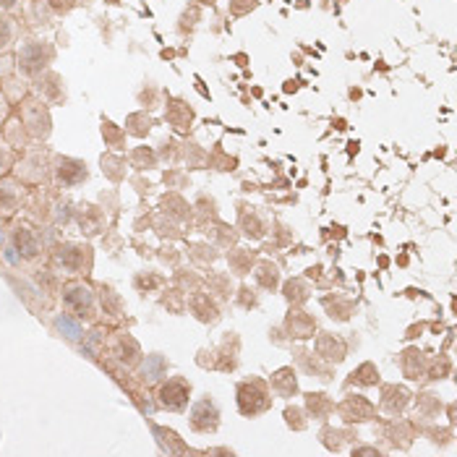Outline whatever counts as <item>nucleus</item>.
<instances>
[{"label":"nucleus","instance_id":"f257e3e1","mask_svg":"<svg viewBox=\"0 0 457 457\" xmlns=\"http://www.w3.org/2000/svg\"><path fill=\"white\" fill-rule=\"evenodd\" d=\"M238 413L243 418H256L272 408V387L262 376H251L236 384Z\"/></svg>","mask_w":457,"mask_h":457},{"label":"nucleus","instance_id":"f03ea898","mask_svg":"<svg viewBox=\"0 0 457 457\" xmlns=\"http://www.w3.org/2000/svg\"><path fill=\"white\" fill-rule=\"evenodd\" d=\"M55 55L53 45L45 40H24L16 55V69L24 76H40Z\"/></svg>","mask_w":457,"mask_h":457},{"label":"nucleus","instance_id":"7ed1b4c3","mask_svg":"<svg viewBox=\"0 0 457 457\" xmlns=\"http://www.w3.org/2000/svg\"><path fill=\"white\" fill-rule=\"evenodd\" d=\"M191 402V382L183 376H167L157 387V405L170 413H183Z\"/></svg>","mask_w":457,"mask_h":457},{"label":"nucleus","instance_id":"20e7f679","mask_svg":"<svg viewBox=\"0 0 457 457\" xmlns=\"http://www.w3.org/2000/svg\"><path fill=\"white\" fill-rule=\"evenodd\" d=\"M21 125L27 128L32 139H47L53 131V121H50V110L40 97H29L21 102Z\"/></svg>","mask_w":457,"mask_h":457},{"label":"nucleus","instance_id":"39448f33","mask_svg":"<svg viewBox=\"0 0 457 457\" xmlns=\"http://www.w3.org/2000/svg\"><path fill=\"white\" fill-rule=\"evenodd\" d=\"M63 306L71 314L82 319H95V311H97V301H95L92 288L86 282H79V280L63 285Z\"/></svg>","mask_w":457,"mask_h":457},{"label":"nucleus","instance_id":"423d86ee","mask_svg":"<svg viewBox=\"0 0 457 457\" xmlns=\"http://www.w3.org/2000/svg\"><path fill=\"white\" fill-rule=\"evenodd\" d=\"M188 426L196 434H214L220 429V408L214 405V400L204 395L196 402H191V410H188Z\"/></svg>","mask_w":457,"mask_h":457},{"label":"nucleus","instance_id":"0eeeda50","mask_svg":"<svg viewBox=\"0 0 457 457\" xmlns=\"http://www.w3.org/2000/svg\"><path fill=\"white\" fill-rule=\"evenodd\" d=\"M55 264L71 275L89 272L92 269V249L86 243H63L55 251Z\"/></svg>","mask_w":457,"mask_h":457},{"label":"nucleus","instance_id":"6e6552de","mask_svg":"<svg viewBox=\"0 0 457 457\" xmlns=\"http://www.w3.org/2000/svg\"><path fill=\"white\" fill-rule=\"evenodd\" d=\"M334 410L345 423H366L376 418V405L363 395H345L334 405Z\"/></svg>","mask_w":457,"mask_h":457},{"label":"nucleus","instance_id":"1a4fd4ad","mask_svg":"<svg viewBox=\"0 0 457 457\" xmlns=\"http://www.w3.org/2000/svg\"><path fill=\"white\" fill-rule=\"evenodd\" d=\"M314 353H317L324 363L337 366V363H343V360L347 358V345L340 334L319 332V334H314Z\"/></svg>","mask_w":457,"mask_h":457},{"label":"nucleus","instance_id":"9d476101","mask_svg":"<svg viewBox=\"0 0 457 457\" xmlns=\"http://www.w3.org/2000/svg\"><path fill=\"white\" fill-rule=\"evenodd\" d=\"M293 360H295V366H298L306 376H314L319 382H332L334 366H330V363H324L319 356H314V350L298 345L293 350Z\"/></svg>","mask_w":457,"mask_h":457},{"label":"nucleus","instance_id":"9b49d317","mask_svg":"<svg viewBox=\"0 0 457 457\" xmlns=\"http://www.w3.org/2000/svg\"><path fill=\"white\" fill-rule=\"evenodd\" d=\"M382 384V382H379ZM413 402V392L405 384H382V395H379V408L387 416H402L408 410V405Z\"/></svg>","mask_w":457,"mask_h":457},{"label":"nucleus","instance_id":"f8f14e48","mask_svg":"<svg viewBox=\"0 0 457 457\" xmlns=\"http://www.w3.org/2000/svg\"><path fill=\"white\" fill-rule=\"evenodd\" d=\"M186 308H188V311L194 314L196 321H201V324H217V321H220V306H217V301L204 291L188 293Z\"/></svg>","mask_w":457,"mask_h":457},{"label":"nucleus","instance_id":"ddd939ff","mask_svg":"<svg viewBox=\"0 0 457 457\" xmlns=\"http://www.w3.org/2000/svg\"><path fill=\"white\" fill-rule=\"evenodd\" d=\"M282 327H285V332H288L291 340L304 343V340H311L317 334V319L311 317V314H306L304 308H291Z\"/></svg>","mask_w":457,"mask_h":457},{"label":"nucleus","instance_id":"4468645a","mask_svg":"<svg viewBox=\"0 0 457 457\" xmlns=\"http://www.w3.org/2000/svg\"><path fill=\"white\" fill-rule=\"evenodd\" d=\"M37 97L45 102V105H58V102H66V82L53 73V71H42L37 76Z\"/></svg>","mask_w":457,"mask_h":457},{"label":"nucleus","instance_id":"2eb2a0df","mask_svg":"<svg viewBox=\"0 0 457 457\" xmlns=\"http://www.w3.org/2000/svg\"><path fill=\"white\" fill-rule=\"evenodd\" d=\"M238 230L249 240H264L269 233V225L254 207H240L238 209Z\"/></svg>","mask_w":457,"mask_h":457},{"label":"nucleus","instance_id":"dca6fc26","mask_svg":"<svg viewBox=\"0 0 457 457\" xmlns=\"http://www.w3.org/2000/svg\"><path fill=\"white\" fill-rule=\"evenodd\" d=\"M397 366L405 379L418 382V379H426V369H429V358L423 356V350L418 347H405L400 356H397Z\"/></svg>","mask_w":457,"mask_h":457},{"label":"nucleus","instance_id":"f3484780","mask_svg":"<svg viewBox=\"0 0 457 457\" xmlns=\"http://www.w3.org/2000/svg\"><path fill=\"white\" fill-rule=\"evenodd\" d=\"M86 165L82 160H73V157H58L55 160V178L60 186H79L86 180Z\"/></svg>","mask_w":457,"mask_h":457},{"label":"nucleus","instance_id":"a211bd4d","mask_svg":"<svg viewBox=\"0 0 457 457\" xmlns=\"http://www.w3.org/2000/svg\"><path fill=\"white\" fill-rule=\"evenodd\" d=\"M384 434V439H387L392 447H397V449H410V444L416 439V426L410 423V421H402V418L395 416V421H389L387 426L382 429Z\"/></svg>","mask_w":457,"mask_h":457},{"label":"nucleus","instance_id":"6ab92c4d","mask_svg":"<svg viewBox=\"0 0 457 457\" xmlns=\"http://www.w3.org/2000/svg\"><path fill=\"white\" fill-rule=\"evenodd\" d=\"M251 277H254V285L262 288L267 293H275L282 282V275H280V267L272 264L269 259H256L254 269H251Z\"/></svg>","mask_w":457,"mask_h":457},{"label":"nucleus","instance_id":"aec40b11","mask_svg":"<svg viewBox=\"0 0 457 457\" xmlns=\"http://www.w3.org/2000/svg\"><path fill=\"white\" fill-rule=\"evenodd\" d=\"M112 356L123 363L125 369H134V366H139L141 363V347L139 343L131 337L128 332H121L115 337V343H112Z\"/></svg>","mask_w":457,"mask_h":457},{"label":"nucleus","instance_id":"412c9836","mask_svg":"<svg viewBox=\"0 0 457 457\" xmlns=\"http://www.w3.org/2000/svg\"><path fill=\"white\" fill-rule=\"evenodd\" d=\"M194 118H196V112L191 105H186L183 99H170L167 102V108H165V121L175 131H180V134H186L191 125H194Z\"/></svg>","mask_w":457,"mask_h":457},{"label":"nucleus","instance_id":"4be33fe9","mask_svg":"<svg viewBox=\"0 0 457 457\" xmlns=\"http://www.w3.org/2000/svg\"><path fill=\"white\" fill-rule=\"evenodd\" d=\"M269 387L277 397H295L298 395V371L293 366H282L269 376Z\"/></svg>","mask_w":457,"mask_h":457},{"label":"nucleus","instance_id":"5701e85b","mask_svg":"<svg viewBox=\"0 0 457 457\" xmlns=\"http://www.w3.org/2000/svg\"><path fill=\"white\" fill-rule=\"evenodd\" d=\"M382 382V376H379V369H376V363L371 360H363L360 366H356L345 379V389H353V387H376Z\"/></svg>","mask_w":457,"mask_h":457},{"label":"nucleus","instance_id":"b1692460","mask_svg":"<svg viewBox=\"0 0 457 457\" xmlns=\"http://www.w3.org/2000/svg\"><path fill=\"white\" fill-rule=\"evenodd\" d=\"M11 240H14V249L18 251L21 259H37L40 256V243H37L34 233L29 227H24V225H16L14 233H11Z\"/></svg>","mask_w":457,"mask_h":457},{"label":"nucleus","instance_id":"393cba45","mask_svg":"<svg viewBox=\"0 0 457 457\" xmlns=\"http://www.w3.org/2000/svg\"><path fill=\"white\" fill-rule=\"evenodd\" d=\"M160 209L165 212L170 220H175V222H188L191 217H194L191 204H188L180 194H165L162 196V201H160Z\"/></svg>","mask_w":457,"mask_h":457},{"label":"nucleus","instance_id":"a878e982","mask_svg":"<svg viewBox=\"0 0 457 457\" xmlns=\"http://www.w3.org/2000/svg\"><path fill=\"white\" fill-rule=\"evenodd\" d=\"M165 374H167V358L162 353H149L147 358H141V369H139L141 382L154 384V382H160Z\"/></svg>","mask_w":457,"mask_h":457},{"label":"nucleus","instance_id":"bb28decb","mask_svg":"<svg viewBox=\"0 0 457 457\" xmlns=\"http://www.w3.org/2000/svg\"><path fill=\"white\" fill-rule=\"evenodd\" d=\"M334 410V400L327 392H308L306 395V413L317 421H327Z\"/></svg>","mask_w":457,"mask_h":457},{"label":"nucleus","instance_id":"cd10ccee","mask_svg":"<svg viewBox=\"0 0 457 457\" xmlns=\"http://www.w3.org/2000/svg\"><path fill=\"white\" fill-rule=\"evenodd\" d=\"M254 264H256V251L236 249V246H233V251L227 254V267H230V275H236V277H246V275H251Z\"/></svg>","mask_w":457,"mask_h":457},{"label":"nucleus","instance_id":"c85d7f7f","mask_svg":"<svg viewBox=\"0 0 457 457\" xmlns=\"http://www.w3.org/2000/svg\"><path fill=\"white\" fill-rule=\"evenodd\" d=\"M321 306H324L327 317L334 319V321H347L356 314V301L343 298V295H327V298H321Z\"/></svg>","mask_w":457,"mask_h":457},{"label":"nucleus","instance_id":"c756f323","mask_svg":"<svg viewBox=\"0 0 457 457\" xmlns=\"http://www.w3.org/2000/svg\"><path fill=\"white\" fill-rule=\"evenodd\" d=\"M154 436H157V444L165 449L167 455H188L191 452V447L180 439L178 434L173 429H165V426H152Z\"/></svg>","mask_w":457,"mask_h":457},{"label":"nucleus","instance_id":"7c9ffc66","mask_svg":"<svg viewBox=\"0 0 457 457\" xmlns=\"http://www.w3.org/2000/svg\"><path fill=\"white\" fill-rule=\"evenodd\" d=\"M319 439L321 444L327 447V449H332V452H343L345 449V444L356 442L358 436H356V431L350 429H334V426H324L321 434H319Z\"/></svg>","mask_w":457,"mask_h":457},{"label":"nucleus","instance_id":"2f4dec72","mask_svg":"<svg viewBox=\"0 0 457 457\" xmlns=\"http://www.w3.org/2000/svg\"><path fill=\"white\" fill-rule=\"evenodd\" d=\"M212 240V246H222V249H230V246H236L238 243V233L236 227H230V225H225L220 220H212V225H207V230H204Z\"/></svg>","mask_w":457,"mask_h":457},{"label":"nucleus","instance_id":"473e14b6","mask_svg":"<svg viewBox=\"0 0 457 457\" xmlns=\"http://www.w3.org/2000/svg\"><path fill=\"white\" fill-rule=\"evenodd\" d=\"M282 295H285V301L291 304V308H301L304 304H308L311 288H308V282H306L304 277H291L282 285Z\"/></svg>","mask_w":457,"mask_h":457},{"label":"nucleus","instance_id":"72a5a7b5","mask_svg":"<svg viewBox=\"0 0 457 457\" xmlns=\"http://www.w3.org/2000/svg\"><path fill=\"white\" fill-rule=\"evenodd\" d=\"M413 397H416V416L421 421H434L442 413L444 402L436 392H421V395H413Z\"/></svg>","mask_w":457,"mask_h":457},{"label":"nucleus","instance_id":"f704fd0d","mask_svg":"<svg viewBox=\"0 0 457 457\" xmlns=\"http://www.w3.org/2000/svg\"><path fill=\"white\" fill-rule=\"evenodd\" d=\"M207 288H209V295L214 298V301H230V295H233V277H230V272H209L207 277Z\"/></svg>","mask_w":457,"mask_h":457},{"label":"nucleus","instance_id":"c9c22d12","mask_svg":"<svg viewBox=\"0 0 457 457\" xmlns=\"http://www.w3.org/2000/svg\"><path fill=\"white\" fill-rule=\"evenodd\" d=\"M152 115H147V112H131L128 118H125V134H134V136H147L149 131H152Z\"/></svg>","mask_w":457,"mask_h":457},{"label":"nucleus","instance_id":"e433bc0d","mask_svg":"<svg viewBox=\"0 0 457 457\" xmlns=\"http://www.w3.org/2000/svg\"><path fill=\"white\" fill-rule=\"evenodd\" d=\"M16 40V21L8 11H0V53H5Z\"/></svg>","mask_w":457,"mask_h":457},{"label":"nucleus","instance_id":"4c0bfd02","mask_svg":"<svg viewBox=\"0 0 457 457\" xmlns=\"http://www.w3.org/2000/svg\"><path fill=\"white\" fill-rule=\"evenodd\" d=\"M53 324H55V330L63 334V337H69V340H73V343H79V340H82V324H79V321H73L71 317H66V314H58Z\"/></svg>","mask_w":457,"mask_h":457},{"label":"nucleus","instance_id":"58836bf2","mask_svg":"<svg viewBox=\"0 0 457 457\" xmlns=\"http://www.w3.org/2000/svg\"><path fill=\"white\" fill-rule=\"evenodd\" d=\"M188 254H191L194 262H201V264H214L217 259H220L217 246H212V243H194Z\"/></svg>","mask_w":457,"mask_h":457},{"label":"nucleus","instance_id":"ea45409f","mask_svg":"<svg viewBox=\"0 0 457 457\" xmlns=\"http://www.w3.org/2000/svg\"><path fill=\"white\" fill-rule=\"evenodd\" d=\"M282 416H285V423H288L293 431H306L308 429V421H306L304 408H298V405H288Z\"/></svg>","mask_w":457,"mask_h":457},{"label":"nucleus","instance_id":"a19ab883","mask_svg":"<svg viewBox=\"0 0 457 457\" xmlns=\"http://www.w3.org/2000/svg\"><path fill=\"white\" fill-rule=\"evenodd\" d=\"M18 207V188L14 183H0V212H14Z\"/></svg>","mask_w":457,"mask_h":457},{"label":"nucleus","instance_id":"79ce46f5","mask_svg":"<svg viewBox=\"0 0 457 457\" xmlns=\"http://www.w3.org/2000/svg\"><path fill=\"white\" fill-rule=\"evenodd\" d=\"M102 308H105V314H112V317H121V311H123L121 295L112 288H105V285H102Z\"/></svg>","mask_w":457,"mask_h":457},{"label":"nucleus","instance_id":"37998d69","mask_svg":"<svg viewBox=\"0 0 457 457\" xmlns=\"http://www.w3.org/2000/svg\"><path fill=\"white\" fill-rule=\"evenodd\" d=\"M131 165L139 167V170H149V167L157 165V154L149 147H139V149L131 152Z\"/></svg>","mask_w":457,"mask_h":457},{"label":"nucleus","instance_id":"c03bdc74","mask_svg":"<svg viewBox=\"0 0 457 457\" xmlns=\"http://www.w3.org/2000/svg\"><path fill=\"white\" fill-rule=\"evenodd\" d=\"M102 136H105V141H108L110 147H115V149H123L125 131H121V128L112 123V121H102Z\"/></svg>","mask_w":457,"mask_h":457},{"label":"nucleus","instance_id":"a18cd8bd","mask_svg":"<svg viewBox=\"0 0 457 457\" xmlns=\"http://www.w3.org/2000/svg\"><path fill=\"white\" fill-rule=\"evenodd\" d=\"M233 295H236V304L240 306V308H246V311L259 306V293L254 291V288H249V285H240Z\"/></svg>","mask_w":457,"mask_h":457},{"label":"nucleus","instance_id":"49530a36","mask_svg":"<svg viewBox=\"0 0 457 457\" xmlns=\"http://www.w3.org/2000/svg\"><path fill=\"white\" fill-rule=\"evenodd\" d=\"M191 209H199V217L207 222V220H217V201L212 199V196L201 194L199 196V201H196Z\"/></svg>","mask_w":457,"mask_h":457},{"label":"nucleus","instance_id":"de8ad7c7","mask_svg":"<svg viewBox=\"0 0 457 457\" xmlns=\"http://www.w3.org/2000/svg\"><path fill=\"white\" fill-rule=\"evenodd\" d=\"M449 369H452V363L444 358V356H442L439 360H434V363L429 360V369H426V379H431V382H436V379H447V376H449Z\"/></svg>","mask_w":457,"mask_h":457},{"label":"nucleus","instance_id":"09e8293b","mask_svg":"<svg viewBox=\"0 0 457 457\" xmlns=\"http://www.w3.org/2000/svg\"><path fill=\"white\" fill-rule=\"evenodd\" d=\"M134 285H136L141 293H149L162 285V277H160V275H152V272H141V275H136Z\"/></svg>","mask_w":457,"mask_h":457},{"label":"nucleus","instance_id":"8fccbe9b","mask_svg":"<svg viewBox=\"0 0 457 457\" xmlns=\"http://www.w3.org/2000/svg\"><path fill=\"white\" fill-rule=\"evenodd\" d=\"M14 160H16L14 149H11L5 141L0 139V175H5V173L14 167Z\"/></svg>","mask_w":457,"mask_h":457},{"label":"nucleus","instance_id":"3c124183","mask_svg":"<svg viewBox=\"0 0 457 457\" xmlns=\"http://www.w3.org/2000/svg\"><path fill=\"white\" fill-rule=\"evenodd\" d=\"M259 5V0H230V16H246Z\"/></svg>","mask_w":457,"mask_h":457},{"label":"nucleus","instance_id":"603ef678","mask_svg":"<svg viewBox=\"0 0 457 457\" xmlns=\"http://www.w3.org/2000/svg\"><path fill=\"white\" fill-rule=\"evenodd\" d=\"M123 165V160L121 157H112V154H108V157H102V167L108 170V175H110L112 180H121L123 178V173H118L115 167H121Z\"/></svg>","mask_w":457,"mask_h":457},{"label":"nucleus","instance_id":"864d4df0","mask_svg":"<svg viewBox=\"0 0 457 457\" xmlns=\"http://www.w3.org/2000/svg\"><path fill=\"white\" fill-rule=\"evenodd\" d=\"M175 280H178V285H183V288H188V293H194L201 288V277L199 275H194L191 269H188V275H175Z\"/></svg>","mask_w":457,"mask_h":457},{"label":"nucleus","instance_id":"5fc2aeb1","mask_svg":"<svg viewBox=\"0 0 457 457\" xmlns=\"http://www.w3.org/2000/svg\"><path fill=\"white\" fill-rule=\"evenodd\" d=\"M429 436H431V442H434V444H447V442H449V436H452V431H449V429H444V431L431 429Z\"/></svg>","mask_w":457,"mask_h":457},{"label":"nucleus","instance_id":"6e6d98bb","mask_svg":"<svg viewBox=\"0 0 457 457\" xmlns=\"http://www.w3.org/2000/svg\"><path fill=\"white\" fill-rule=\"evenodd\" d=\"M353 455L356 457H379L382 449L379 447H353Z\"/></svg>","mask_w":457,"mask_h":457},{"label":"nucleus","instance_id":"4d7b16f0","mask_svg":"<svg viewBox=\"0 0 457 457\" xmlns=\"http://www.w3.org/2000/svg\"><path fill=\"white\" fill-rule=\"evenodd\" d=\"M18 5V0H0V11H11Z\"/></svg>","mask_w":457,"mask_h":457},{"label":"nucleus","instance_id":"13d9d810","mask_svg":"<svg viewBox=\"0 0 457 457\" xmlns=\"http://www.w3.org/2000/svg\"><path fill=\"white\" fill-rule=\"evenodd\" d=\"M5 259H8L11 264H18V262H21V259L16 256V249H14V246H11V249H5Z\"/></svg>","mask_w":457,"mask_h":457},{"label":"nucleus","instance_id":"bf43d9fd","mask_svg":"<svg viewBox=\"0 0 457 457\" xmlns=\"http://www.w3.org/2000/svg\"><path fill=\"white\" fill-rule=\"evenodd\" d=\"M5 112H8V105H5V97L0 95V123H3V118H5Z\"/></svg>","mask_w":457,"mask_h":457},{"label":"nucleus","instance_id":"052dcab7","mask_svg":"<svg viewBox=\"0 0 457 457\" xmlns=\"http://www.w3.org/2000/svg\"><path fill=\"white\" fill-rule=\"evenodd\" d=\"M209 455H233V449H225V447L222 449H209Z\"/></svg>","mask_w":457,"mask_h":457},{"label":"nucleus","instance_id":"680f3d73","mask_svg":"<svg viewBox=\"0 0 457 457\" xmlns=\"http://www.w3.org/2000/svg\"><path fill=\"white\" fill-rule=\"evenodd\" d=\"M108 3H121V0H108Z\"/></svg>","mask_w":457,"mask_h":457}]
</instances>
